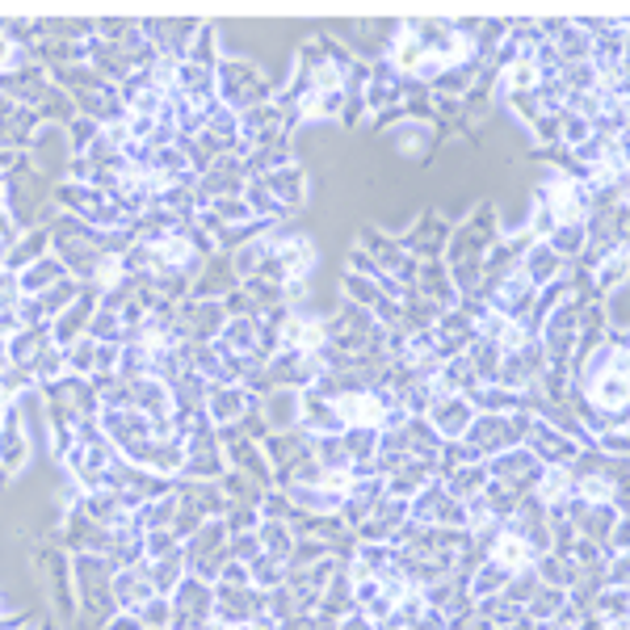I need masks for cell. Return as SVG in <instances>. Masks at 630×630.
I'll list each match as a JSON object with an SVG mask.
<instances>
[{
    "label": "cell",
    "instance_id": "1",
    "mask_svg": "<svg viewBox=\"0 0 630 630\" xmlns=\"http://www.w3.org/2000/svg\"><path fill=\"white\" fill-rule=\"evenodd\" d=\"M214 97L235 114H244L252 105H265L270 81L261 76V67L252 60H223L214 67Z\"/></svg>",
    "mask_w": 630,
    "mask_h": 630
},
{
    "label": "cell",
    "instance_id": "2",
    "mask_svg": "<svg viewBox=\"0 0 630 630\" xmlns=\"http://www.w3.org/2000/svg\"><path fill=\"white\" fill-rule=\"evenodd\" d=\"M72 580H76V597H81V606L93 613V618H109V613H118L114 609V592H109V580H114V564L105 559V555H76V564H72Z\"/></svg>",
    "mask_w": 630,
    "mask_h": 630
},
{
    "label": "cell",
    "instance_id": "3",
    "mask_svg": "<svg viewBox=\"0 0 630 630\" xmlns=\"http://www.w3.org/2000/svg\"><path fill=\"white\" fill-rule=\"evenodd\" d=\"M168 609H172L168 630H202L214 618V585L186 571V580L168 592Z\"/></svg>",
    "mask_w": 630,
    "mask_h": 630
},
{
    "label": "cell",
    "instance_id": "4",
    "mask_svg": "<svg viewBox=\"0 0 630 630\" xmlns=\"http://www.w3.org/2000/svg\"><path fill=\"white\" fill-rule=\"evenodd\" d=\"M483 466H487V480L504 483V487L517 492V496H534V487H538V480H543V471H546L529 445H513V450H504L496 459H487Z\"/></svg>",
    "mask_w": 630,
    "mask_h": 630
},
{
    "label": "cell",
    "instance_id": "5",
    "mask_svg": "<svg viewBox=\"0 0 630 630\" xmlns=\"http://www.w3.org/2000/svg\"><path fill=\"white\" fill-rule=\"evenodd\" d=\"M408 522L433 525V529H466V508L441 487V480H433L408 501Z\"/></svg>",
    "mask_w": 630,
    "mask_h": 630
},
{
    "label": "cell",
    "instance_id": "6",
    "mask_svg": "<svg viewBox=\"0 0 630 630\" xmlns=\"http://www.w3.org/2000/svg\"><path fill=\"white\" fill-rule=\"evenodd\" d=\"M546 375V354L538 340H525L522 349L513 354H501V370H496V387L504 391H517V396H529Z\"/></svg>",
    "mask_w": 630,
    "mask_h": 630
},
{
    "label": "cell",
    "instance_id": "7",
    "mask_svg": "<svg viewBox=\"0 0 630 630\" xmlns=\"http://www.w3.org/2000/svg\"><path fill=\"white\" fill-rule=\"evenodd\" d=\"M223 324H228V307L219 298H186L177 307V336L189 345H210Z\"/></svg>",
    "mask_w": 630,
    "mask_h": 630
},
{
    "label": "cell",
    "instance_id": "8",
    "mask_svg": "<svg viewBox=\"0 0 630 630\" xmlns=\"http://www.w3.org/2000/svg\"><path fill=\"white\" fill-rule=\"evenodd\" d=\"M256 408V399L249 396V387L231 382V387H207V403H202V417L214 433H228V429H240L244 417Z\"/></svg>",
    "mask_w": 630,
    "mask_h": 630
},
{
    "label": "cell",
    "instance_id": "9",
    "mask_svg": "<svg viewBox=\"0 0 630 630\" xmlns=\"http://www.w3.org/2000/svg\"><path fill=\"white\" fill-rule=\"evenodd\" d=\"M261 613H265V592H261V588L214 580V622L244 627V622L261 618Z\"/></svg>",
    "mask_w": 630,
    "mask_h": 630
},
{
    "label": "cell",
    "instance_id": "10",
    "mask_svg": "<svg viewBox=\"0 0 630 630\" xmlns=\"http://www.w3.org/2000/svg\"><path fill=\"white\" fill-rule=\"evenodd\" d=\"M30 459H34V445H30L25 429H21L18 408L4 403L0 408V475L13 480V475H21L30 466Z\"/></svg>",
    "mask_w": 630,
    "mask_h": 630
},
{
    "label": "cell",
    "instance_id": "11",
    "mask_svg": "<svg viewBox=\"0 0 630 630\" xmlns=\"http://www.w3.org/2000/svg\"><path fill=\"white\" fill-rule=\"evenodd\" d=\"M424 420H429V429H433L441 441H462L466 429H471V420H475V408H471L466 396H438L429 403Z\"/></svg>",
    "mask_w": 630,
    "mask_h": 630
},
{
    "label": "cell",
    "instance_id": "12",
    "mask_svg": "<svg viewBox=\"0 0 630 630\" xmlns=\"http://www.w3.org/2000/svg\"><path fill=\"white\" fill-rule=\"evenodd\" d=\"M403 525H408V501L382 496V501L370 508V517L357 525V538H361V543H396Z\"/></svg>",
    "mask_w": 630,
    "mask_h": 630
},
{
    "label": "cell",
    "instance_id": "13",
    "mask_svg": "<svg viewBox=\"0 0 630 630\" xmlns=\"http://www.w3.org/2000/svg\"><path fill=\"white\" fill-rule=\"evenodd\" d=\"M219 349H228L231 357L249 361V370L256 366V345H261V315H228V324L214 336Z\"/></svg>",
    "mask_w": 630,
    "mask_h": 630
},
{
    "label": "cell",
    "instance_id": "14",
    "mask_svg": "<svg viewBox=\"0 0 630 630\" xmlns=\"http://www.w3.org/2000/svg\"><path fill=\"white\" fill-rule=\"evenodd\" d=\"M525 445L538 454V462L543 466H571V459L580 454V445L567 438V433H559V429H550L546 420L534 417V424H529V438H525Z\"/></svg>",
    "mask_w": 630,
    "mask_h": 630
},
{
    "label": "cell",
    "instance_id": "15",
    "mask_svg": "<svg viewBox=\"0 0 630 630\" xmlns=\"http://www.w3.org/2000/svg\"><path fill=\"white\" fill-rule=\"evenodd\" d=\"M273 261H277V270H282V286H286V282H312L315 265H319L315 244L303 240V235H282V244L273 249Z\"/></svg>",
    "mask_w": 630,
    "mask_h": 630
},
{
    "label": "cell",
    "instance_id": "16",
    "mask_svg": "<svg viewBox=\"0 0 630 630\" xmlns=\"http://www.w3.org/2000/svg\"><path fill=\"white\" fill-rule=\"evenodd\" d=\"M492 564H501L508 576H517V571H525V567H534V546L525 543L517 529H508V525H496V534L487 538V550H483Z\"/></svg>",
    "mask_w": 630,
    "mask_h": 630
},
{
    "label": "cell",
    "instance_id": "17",
    "mask_svg": "<svg viewBox=\"0 0 630 630\" xmlns=\"http://www.w3.org/2000/svg\"><path fill=\"white\" fill-rule=\"evenodd\" d=\"M109 592H114V609H126V613H135L139 606H147V601L156 597V585H151V576H147V564L114 567Z\"/></svg>",
    "mask_w": 630,
    "mask_h": 630
},
{
    "label": "cell",
    "instance_id": "18",
    "mask_svg": "<svg viewBox=\"0 0 630 630\" xmlns=\"http://www.w3.org/2000/svg\"><path fill=\"white\" fill-rule=\"evenodd\" d=\"M256 412H261L265 433H291V429H298V391L294 387H273V391L261 396Z\"/></svg>",
    "mask_w": 630,
    "mask_h": 630
},
{
    "label": "cell",
    "instance_id": "19",
    "mask_svg": "<svg viewBox=\"0 0 630 630\" xmlns=\"http://www.w3.org/2000/svg\"><path fill=\"white\" fill-rule=\"evenodd\" d=\"M93 312H97V291L88 286V291H81V298H76L67 312L51 319V336H55V345H63V349H67L72 340L88 336V319H93Z\"/></svg>",
    "mask_w": 630,
    "mask_h": 630
},
{
    "label": "cell",
    "instance_id": "20",
    "mask_svg": "<svg viewBox=\"0 0 630 630\" xmlns=\"http://www.w3.org/2000/svg\"><path fill=\"white\" fill-rule=\"evenodd\" d=\"M315 613L328 618V622H340L354 613V580H349V567H336L333 576L319 588V601H315Z\"/></svg>",
    "mask_w": 630,
    "mask_h": 630
},
{
    "label": "cell",
    "instance_id": "21",
    "mask_svg": "<svg viewBox=\"0 0 630 630\" xmlns=\"http://www.w3.org/2000/svg\"><path fill=\"white\" fill-rule=\"evenodd\" d=\"M517 273H522L525 282L534 286V291H546L550 282H559L564 277V261L555 256V252L546 249V240H538V244H529V249L522 252V261H517Z\"/></svg>",
    "mask_w": 630,
    "mask_h": 630
},
{
    "label": "cell",
    "instance_id": "22",
    "mask_svg": "<svg viewBox=\"0 0 630 630\" xmlns=\"http://www.w3.org/2000/svg\"><path fill=\"white\" fill-rule=\"evenodd\" d=\"M433 480H438V475H433V466H429V462H417V459L396 462V466L382 475L387 496H396V501H412L420 487H429Z\"/></svg>",
    "mask_w": 630,
    "mask_h": 630
},
{
    "label": "cell",
    "instance_id": "23",
    "mask_svg": "<svg viewBox=\"0 0 630 630\" xmlns=\"http://www.w3.org/2000/svg\"><path fill=\"white\" fill-rule=\"evenodd\" d=\"M462 585H466V601H471V606H480V601H492V597H501L504 585H508V571H504L501 564H492V559L483 555L480 564L466 571V580H462Z\"/></svg>",
    "mask_w": 630,
    "mask_h": 630
},
{
    "label": "cell",
    "instance_id": "24",
    "mask_svg": "<svg viewBox=\"0 0 630 630\" xmlns=\"http://www.w3.org/2000/svg\"><path fill=\"white\" fill-rule=\"evenodd\" d=\"M46 345H55V336H51V324H34V328H21L18 336H9L4 340V349H9V361H18V366H30L34 370V361L42 357Z\"/></svg>",
    "mask_w": 630,
    "mask_h": 630
},
{
    "label": "cell",
    "instance_id": "25",
    "mask_svg": "<svg viewBox=\"0 0 630 630\" xmlns=\"http://www.w3.org/2000/svg\"><path fill=\"white\" fill-rule=\"evenodd\" d=\"M441 487L459 504L475 501V496H483V487H487V466L483 462H462L450 475H441Z\"/></svg>",
    "mask_w": 630,
    "mask_h": 630
},
{
    "label": "cell",
    "instance_id": "26",
    "mask_svg": "<svg viewBox=\"0 0 630 630\" xmlns=\"http://www.w3.org/2000/svg\"><path fill=\"white\" fill-rule=\"evenodd\" d=\"M63 277H72V273L63 270V261L60 256H39L34 265H25V270L18 273V286L25 298H34V294L42 291H51L55 282H63Z\"/></svg>",
    "mask_w": 630,
    "mask_h": 630
},
{
    "label": "cell",
    "instance_id": "27",
    "mask_svg": "<svg viewBox=\"0 0 630 630\" xmlns=\"http://www.w3.org/2000/svg\"><path fill=\"white\" fill-rule=\"evenodd\" d=\"M571 606V597H567V588H555V585H538V592L529 597L522 606V618H529V622H538V627H546V622H555L564 609Z\"/></svg>",
    "mask_w": 630,
    "mask_h": 630
},
{
    "label": "cell",
    "instance_id": "28",
    "mask_svg": "<svg viewBox=\"0 0 630 630\" xmlns=\"http://www.w3.org/2000/svg\"><path fill=\"white\" fill-rule=\"evenodd\" d=\"M46 244H51V231H25V235H18V244L9 249V256L0 261V270L21 273L25 265H34V261H39Z\"/></svg>",
    "mask_w": 630,
    "mask_h": 630
},
{
    "label": "cell",
    "instance_id": "29",
    "mask_svg": "<svg viewBox=\"0 0 630 630\" xmlns=\"http://www.w3.org/2000/svg\"><path fill=\"white\" fill-rule=\"evenodd\" d=\"M256 538H261V550H265V555L282 559V564H291L298 534H294L286 522H261V525H256Z\"/></svg>",
    "mask_w": 630,
    "mask_h": 630
},
{
    "label": "cell",
    "instance_id": "30",
    "mask_svg": "<svg viewBox=\"0 0 630 630\" xmlns=\"http://www.w3.org/2000/svg\"><path fill=\"white\" fill-rule=\"evenodd\" d=\"M186 555H181V550H172V555H165V559H151V564H147V576H151V585H156V592H160V597H168V592H172V588L181 585V580H186Z\"/></svg>",
    "mask_w": 630,
    "mask_h": 630
},
{
    "label": "cell",
    "instance_id": "31",
    "mask_svg": "<svg viewBox=\"0 0 630 630\" xmlns=\"http://www.w3.org/2000/svg\"><path fill=\"white\" fill-rule=\"evenodd\" d=\"M244 567H249V585L261 588V592H273L277 585H286V571H291L282 559H273V555H265V550H261L256 559H249Z\"/></svg>",
    "mask_w": 630,
    "mask_h": 630
},
{
    "label": "cell",
    "instance_id": "32",
    "mask_svg": "<svg viewBox=\"0 0 630 630\" xmlns=\"http://www.w3.org/2000/svg\"><path fill=\"white\" fill-rule=\"evenodd\" d=\"M63 354H67V375L72 378H88V382L97 378V340H93V336L72 340Z\"/></svg>",
    "mask_w": 630,
    "mask_h": 630
},
{
    "label": "cell",
    "instance_id": "33",
    "mask_svg": "<svg viewBox=\"0 0 630 630\" xmlns=\"http://www.w3.org/2000/svg\"><path fill=\"white\" fill-rule=\"evenodd\" d=\"M39 382H34V370L30 366H18V361H9L4 370H0V408L4 403H13V399H21L25 391H34Z\"/></svg>",
    "mask_w": 630,
    "mask_h": 630
},
{
    "label": "cell",
    "instance_id": "34",
    "mask_svg": "<svg viewBox=\"0 0 630 630\" xmlns=\"http://www.w3.org/2000/svg\"><path fill=\"white\" fill-rule=\"evenodd\" d=\"M67 378V354H63V345H46L42 357L34 361V382L39 387H55Z\"/></svg>",
    "mask_w": 630,
    "mask_h": 630
},
{
    "label": "cell",
    "instance_id": "35",
    "mask_svg": "<svg viewBox=\"0 0 630 630\" xmlns=\"http://www.w3.org/2000/svg\"><path fill=\"white\" fill-rule=\"evenodd\" d=\"M622 277H627V249H613L609 252V261L597 265V291L609 294L622 286Z\"/></svg>",
    "mask_w": 630,
    "mask_h": 630
},
{
    "label": "cell",
    "instance_id": "36",
    "mask_svg": "<svg viewBox=\"0 0 630 630\" xmlns=\"http://www.w3.org/2000/svg\"><path fill=\"white\" fill-rule=\"evenodd\" d=\"M135 618H139V627L144 630H168V622H172V609H168V597H151L147 606L135 609Z\"/></svg>",
    "mask_w": 630,
    "mask_h": 630
},
{
    "label": "cell",
    "instance_id": "37",
    "mask_svg": "<svg viewBox=\"0 0 630 630\" xmlns=\"http://www.w3.org/2000/svg\"><path fill=\"white\" fill-rule=\"evenodd\" d=\"M228 555H231V564H249V559H256V555H261V538H256V529H240V534H231Z\"/></svg>",
    "mask_w": 630,
    "mask_h": 630
},
{
    "label": "cell",
    "instance_id": "38",
    "mask_svg": "<svg viewBox=\"0 0 630 630\" xmlns=\"http://www.w3.org/2000/svg\"><path fill=\"white\" fill-rule=\"evenodd\" d=\"M564 139H567L571 147H585L588 139H592V123H585L580 114L564 109Z\"/></svg>",
    "mask_w": 630,
    "mask_h": 630
},
{
    "label": "cell",
    "instance_id": "39",
    "mask_svg": "<svg viewBox=\"0 0 630 630\" xmlns=\"http://www.w3.org/2000/svg\"><path fill=\"white\" fill-rule=\"evenodd\" d=\"M21 67V42H13L0 30V76H13Z\"/></svg>",
    "mask_w": 630,
    "mask_h": 630
},
{
    "label": "cell",
    "instance_id": "40",
    "mask_svg": "<svg viewBox=\"0 0 630 630\" xmlns=\"http://www.w3.org/2000/svg\"><path fill=\"white\" fill-rule=\"evenodd\" d=\"M18 235H21V231L13 228V219H9V210H0V261H4V256H9V249L18 244Z\"/></svg>",
    "mask_w": 630,
    "mask_h": 630
},
{
    "label": "cell",
    "instance_id": "41",
    "mask_svg": "<svg viewBox=\"0 0 630 630\" xmlns=\"http://www.w3.org/2000/svg\"><path fill=\"white\" fill-rule=\"evenodd\" d=\"M105 630H144V627H139V618H135V613L118 609V613H109V618H105Z\"/></svg>",
    "mask_w": 630,
    "mask_h": 630
},
{
    "label": "cell",
    "instance_id": "42",
    "mask_svg": "<svg viewBox=\"0 0 630 630\" xmlns=\"http://www.w3.org/2000/svg\"><path fill=\"white\" fill-rule=\"evenodd\" d=\"M240 630H277V622H273L270 613H261V618H252V622H244Z\"/></svg>",
    "mask_w": 630,
    "mask_h": 630
},
{
    "label": "cell",
    "instance_id": "43",
    "mask_svg": "<svg viewBox=\"0 0 630 630\" xmlns=\"http://www.w3.org/2000/svg\"><path fill=\"white\" fill-rule=\"evenodd\" d=\"M4 202H9V181L0 177V210H4Z\"/></svg>",
    "mask_w": 630,
    "mask_h": 630
}]
</instances>
